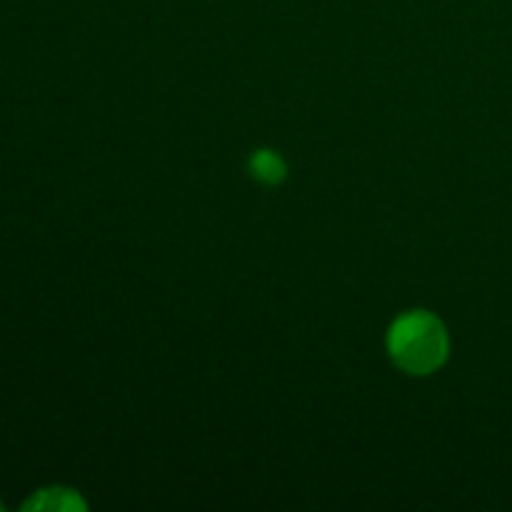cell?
<instances>
[{"label": "cell", "instance_id": "6da1fadb", "mask_svg": "<svg viewBox=\"0 0 512 512\" xmlns=\"http://www.w3.org/2000/svg\"><path fill=\"white\" fill-rule=\"evenodd\" d=\"M388 350L405 373L428 375L448 358V333L435 315L408 313L390 328Z\"/></svg>", "mask_w": 512, "mask_h": 512}, {"label": "cell", "instance_id": "7a4b0ae2", "mask_svg": "<svg viewBox=\"0 0 512 512\" xmlns=\"http://www.w3.org/2000/svg\"><path fill=\"white\" fill-rule=\"evenodd\" d=\"M25 510H83L85 503L78 498V493L63 488H50L35 493L33 500L23 505Z\"/></svg>", "mask_w": 512, "mask_h": 512}, {"label": "cell", "instance_id": "3957f363", "mask_svg": "<svg viewBox=\"0 0 512 512\" xmlns=\"http://www.w3.org/2000/svg\"><path fill=\"white\" fill-rule=\"evenodd\" d=\"M250 170H253L255 178L270 185L280 183V180L285 178V163L278 158V155L270 153V150H260V153H255L253 160H250Z\"/></svg>", "mask_w": 512, "mask_h": 512}]
</instances>
